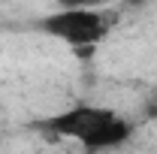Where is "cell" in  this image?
Returning a JSON list of instances; mask_svg holds the SVG:
<instances>
[{"label": "cell", "mask_w": 157, "mask_h": 154, "mask_svg": "<svg viewBox=\"0 0 157 154\" xmlns=\"http://www.w3.org/2000/svg\"><path fill=\"white\" fill-rule=\"evenodd\" d=\"M112 24L115 15L109 9H58L42 15L33 27L48 39L67 42L73 48H91L109 37Z\"/></svg>", "instance_id": "7a4b0ae2"}, {"label": "cell", "mask_w": 157, "mask_h": 154, "mask_svg": "<svg viewBox=\"0 0 157 154\" xmlns=\"http://www.w3.org/2000/svg\"><path fill=\"white\" fill-rule=\"evenodd\" d=\"M39 127L55 139L78 142L88 154L112 151L118 145H124L133 133V127L124 118H118L112 109L91 106V103H78V106H70L58 115H48Z\"/></svg>", "instance_id": "6da1fadb"}, {"label": "cell", "mask_w": 157, "mask_h": 154, "mask_svg": "<svg viewBox=\"0 0 157 154\" xmlns=\"http://www.w3.org/2000/svg\"><path fill=\"white\" fill-rule=\"evenodd\" d=\"M58 9H106L112 0H55Z\"/></svg>", "instance_id": "3957f363"}]
</instances>
